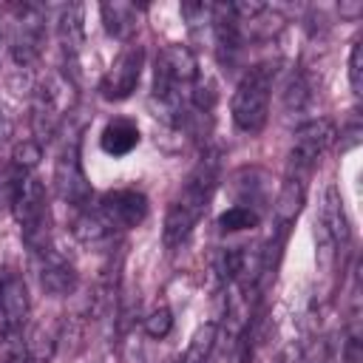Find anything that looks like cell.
Segmentation results:
<instances>
[{
	"label": "cell",
	"mask_w": 363,
	"mask_h": 363,
	"mask_svg": "<svg viewBox=\"0 0 363 363\" xmlns=\"http://www.w3.org/2000/svg\"><path fill=\"white\" fill-rule=\"evenodd\" d=\"M218 170H221V159L216 150H207L196 167L190 170L179 199L170 204L167 216H164V227H162V238H164V247H179L196 227V221L201 218V213L207 210L210 199H213V190L218 184Z\"/></svg>",
	"instance_id": "obj_1"
},
{
	"label": "cell",
	"mask_w": 363,
	"mask_h": 363,
	"mask_svg": "<svg viewBox=\"0 0 363 363\" xmlns=\"http://www.w3.org/2000/svg\"><path fill=\"white\" fill-rule=\"evenodd\" d=\"M275 68L272 62L252 65L235 85V94L230 99V113L235 128L244 133H258L267 125L269 116V91H272Z\"/></svg>",
	"instance_id": "obj_2"
},
{
	"label": "cell",
	"mask_w": 363,
	"mask_h": 363,
	"mask_svg": "<svg viewBox=\"0 0 363 363\" xmlns=\"http://www.w3.org/2000/svg\"><path fill=\"white\" fill-rule=\"evenodd\" d=\"M74 105V82L62 74H48L37 91H34V102H31V130H34V142H48L57 128L62 125L65 113Z\"/></svg>",
	"instance_id": "obj_3"
},
{
	"label": "cell",
	"mask_w": 363,
	"mask_h": 363,
	"mask_svg": "<svg viewBox=\"0 0 363 363\" xmlns=\"http://www.w3.org/2000/svg\"><path fill=\"white\" fill-rule=\"evenodd\" d=\"M11 213L20 224V233H23V241L28 244V250L34 255L45 252L51 247V241H48V216H45V187L31 173L20 182L17 193L11 196Z\"/></svg>",
	"instance_id": "obj_4"
},
{
	"label": "cell",
	"mask_w": 363,
	"mask_h": 363,
	"mask_svg": "<svg viewBox=\"0 0 363 363\" xmlns=\"http://www.w3.org/2000/svg\"><path fill=\"white\" fill-rule=\"evenodd\" d=\"M315 238H318V258H320L323 269H329L352 244L346 207H343V199L335 184H329L323 190V201H320V210L315 218Z\"/></svg>",
	"instance_id": "obj_5"
},
{
	"label": "cell",
	"mask_w": 363,
	"mask_h": 363,
	"mask_svg": "<svg viewBox=\"0 0 363 363\" xmlns=\"http://www.w3.org/2000/svg\"><path fill=\"white\" fill-rule=\"evenodd\" d=\"M335 139H337V128L326 116H318V119L298 125L292 147H289V176L303 179L320 162V156L335 145Z\"/></svg>",
	"instance_id": "obj_6"
},
{
	"label": "cell",
	"mask_w": 363,
	"mask_h": 363,
	"mask_svg": "<svg viewBox=\"0 0 363 363\" xmlns=\"http://www.w3.org/2000/svg\"><path fill=\"white\" fill-rule=\"evenodd\" d=\"M54 184L62 201H68L77 210H85L91 204V182L82 170V159H79V145L71 142L60 150L57 167H54Z\"/></svg>",
	"instance_id": "obj_7"
},
{
	"label": "cell",
	"mask_w": 363,
	"mask_h": 363,
	"mask_svg": "<svg viewBox=\"0 0 363 363\" xmlns=\"http://www.w3.org/2000/svg\"><path fill=\"white\" fill-rule=\"evenodd\" d=\"M142 65H145V48L136 43V45H128L119 51V57L113 60V65L108 68V74L102 77V96L111 99V102H122L128 99L136 85H139V77H142Z\"/></svg>",
	"instance_id": "obj_8"
},
{
	"label": "cell",
	"mask_w": 363,
	"mask_h": 363,
	"mask_svg": "<svg viewBox=\"0 0 363 363\" xmlns=\"http://www.w3.org/2000/svg\"><path fill=\"white\" fill-rule=\"evenodd\" d=\"M28 286L20 275H9L0 284V326L6 340H20L23 337V326L28 320Z\"/></svg>",
	"instance_id": "obj_9"
},
{
	"label": "cell",
	"mask_w": 363,
	"mask_h": 363,
	"mask_svg": "<svg viewBox=\"0 0 363 363\" xmlns=\"http://www.w3.org/2000/svg\"><path fill=\"white\" fill-rule=\"evenodd\" d=\"M99 213L108 218L113 230H130L139 227L147 218V199L139 190H108L99 201Z\"/></svg>",
	"instance_id": "obj_10"
},
{
	"label": "cell",
	"mask_w": 363,
	"mask_h": 363,
	"mask_svg": "<svg viewBox=\"0 0 363 363\" xmlns=\"http://www.w3.org/2000/svg\"><path fill=\"white\" fill-rule=\"evenodd\" d=\"M43 43H45V28H43V14L40 9L34 6H23L20 9V20L14 26V34H11V60L17 65H31L40 51H43Z\"/></svg>",
	"instance_id": "obj_11"
},
{
	"label": "cell",
	"mask_w": 363,
	"mask_h": 363,
	"mask_svg": "<svg viewBox=\"0 0 363 363\" xmlns=\"http://www.w3.org/2000/svg\"><path fill=\"white\" fill-rule=\"evenodd\" d=\"M37 278H40V286L54 295V298H62V295H71L77 289V269L54 250L48 247L45 252H37Z\"/></svg>",
	"instance_id": "obj_12"
},
{
	"label": "cell",
	"mask_w": 363,
	"mask_h": 363,
	"mask_svg": "<svg viewBox=\"0 0 363 363\" xmlns=\"http://www.w3.org/2000/svg\"><path fill=\"white\" fill-rule=\"evenodd\" d=\"M303 199H306V187H303V179H292L286 176L278 199H275V207H272V218H275V227L281 230H289L303 207Z\"/></svg>",
	"instance_id": "obj_13"
},
{
	"label": "cell",
	"mask_w": 363,
	"mask_h": 363,
	"mask_svg": "<svg viewBox=\"0 0 363 363\" xmlns=\"http://www.w3.org/2000/svg\"><path fill=\"white\" fill-rule=\"evenodd\" d=\"M136 145H139V128L130 119H111L99 136V147L113 159L128 156Z\"/></svg>",
	"instance_id": "obj_14"
},
{
	"label": "cell",
	"mask_w": 363,
	"mask_h": 363,
	"mask_svg": "<svg viewBox=\"0 0 363 363\" xmlns=\"http://www.w3.org/2000/svg\"><path fill=\"white\" fill-rule=\"evenodd\" d=\"M99 14H102V23H105V31L116 40L130 37L133 28H136V6H130V3H122V0L102 3Z\"/></svg>",
	"instance_id": "obj_15"
},
{
	"label": "cell",
	"mask_w": 363,
	"mask_h": 363,
	"mask_svg": "<svg viewBox=\"0 0 363 363\" xmlns=\"http://www.w3.org/2000/svg\"><path fill=\"white\" fill-rule=\"evenodd\" d=\"M74 233L82 244H99V241H108L116 230L108 224V218L99 213V207H94V210L85 207L79 213V218L74 221Z\"/></svg>",
	"instance_id": "obj_16"
},
{
	"label": "cell",
	"mask_w": 363,
	"mask_h": 363,
	"mask_svg": "<svg viewBox=\"0 0 363 363\" xmlns=\"http://www.w3.org/2000/svg\"><path fill=\"white\" fill-rule=\"evenodd\" d=\"M82 40H85V28H82V9L79 6H68L60 17V43H62V51L74 60L82 48Z\"/></svg>",
	"instance_id": "obj_17"
},
{
	"label": "cell",
	"mask_w": 363,
	"mask_h": 363,
	"mask_svg": "<svg viewBox=\"0 0 363 363\" xmlns=\"http://www.w3.org/2000/svg\"><path fill=\"white\" fill-rule=\"evenodd\" d=\"M216 343H218V323L210 320V323L199 326V332L193 335L182 363H210V357L216 352Z\"/></svg>",
	"instance_id": "obj_18"
},
{
	"label": "cell",
	"mask_w": 363,
	"mask_h": 363,
	"mask_svg": "<svg viewBox=\"0 0 363 363\" xmlns=\"http://www.w3.org/2000/svg\"><path fill=\"white\" fill-rule=\"evenodd\" d=\"M57 349V337L51 329H45L43 323L31 326L28 337H26V363H51Z\"/></svg>",
	"instance_id": "obj_19"
},
{
	"label": "cell",
	"mask_w": 363,
	"mask_h": 363,
	"mask_svg": "<svg viewBox=\"0 0 363 363\" xmlns=\"http://www.w3.org/2000/svg\"><path fill=\"white\" fill-rule=\"evenodd\" d=\"M258 224H261V216L247 204H235L218 216V227L224 233H241V230H252Z\"/></svg>",
	"instance_id": "obj_20"
},
{
	"label": "cell",
	"mask_w": 363,
	"mask_h": 363,
	"mask_svg": "<svg viewBox=\"0 0 363 363\" xmlns=\"http://www.w3.org/2000/svg\"><path fill=\"white\" fill-rule=\"evenodd\" d=\"M43 159V145L40 142H34V139H26V142H20L17 147H14V153H11V164L14 167H20L23 173H31L34 167H37V162Z\"/></svg>",
	"instance_id": "obj_21"
},
{
	"label": "cell",
	"mask_w": 363,
	"mask_h": 363,
	"mask_svg": "<svg viewBox=\"0 0 363 363\" xmlns=\"http://www.w3.org/2000/svg\"><path fill=\"white\" fill-rule=\"evenodd\" d=\"M170 329H173V312H170L167 306H156V309L145 318V332H147L153 340L167 337Z\"/></svg>",
	"instance_id": "obj_22"
},
{
	"label": "cell",
	"mask_w": 363,
	"mask_h": 363,
	"mask_svg": "<svg viewBox=\"0 0 363 363\" xmlns=\"http://www.w3.org/2000/svg\"><path fill=\"white\" fill-rule=\"evenodd\" d=\"M306 102H309V85L303 82V77H292L284 91V108L292 113V111H303Z\"/></svg>",
	"instance_id": "obj_23"
},
{
	"label": "cell",
	"mask_w": 363,
	"mask_h": 363,
	"mask_svg": "<svg viewBox=\"0 0 363 363\" xmlns=\"http://www.w3.org/2000/svg\"><path fill=\"white\" fill-rule=\"evenodd\" d=\"M349 85L354 96L363 94V43L360 40H354L349 51Z\"/></svg>",
	"instance_id": "obj_24"
},
{
	"label": "cell",
	"mask_w": 363,
	"mask_h": 363,
	"mask_svg": "<svg viewBox=\"0 0 363 363\" xmlns=\"http://www.w3.org/2000/svg\"><path fill=\"white\" fill-rule=\"evenodd\" d=\"M9 136V122H6V113L0 111V142Z\"/></svg>",
	"instance_id": "obj_25"
}]
</instances>
